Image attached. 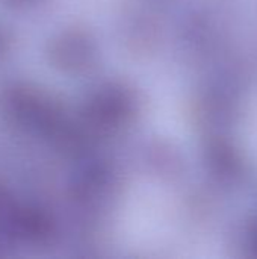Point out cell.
Here are the masks:
<instances>
[{
	"mask_svg": "<svg viewBox=\"0 0 257 259\" xmlns=\"http://www.w3.org/2000/svg\"><path fill=\"white\" fill-rule=\"evenodd\" d=\"M0 111L21 127L44 129L52 120V108L33 88L9 85L0 93Z\"/></svg>",
	"mask_w": 257,
	"mask_h": 259,
	"instance_id": "obj_1",
	"label": "cell"
},
{
	"mask_svg": "<svg viewBox=\"0 0 257 259\" xmlns=\"http://www.w3.org/2000/svg\"><path fill=\"white\" fill-rule=\"evenodd\" d=\"M14 209H15V206L9 197V193L3 187H0V225H5L8 228V222H9Z\"/></svg>",
	"mask_w": 257,
	"mask_h": 259,
	"instance_id": "obj_2",
	"label": "cell"
},
{
	"mask_svg": "<svg viewBox=\"0 0 257 259\" xmlns=\"http://www.w3.org/2000/svg\"><path fill=\"white\" fill-rule=\"evenodd\" d=\"M35 0H0L2 5L5 6H14V8H21V6H26L29 3H32Z\"/></svg>",
	"mask_w": 257,
	"mask_h": 259,
	"instance_id": "obj_3",
	"label": "cell"
},
{
	"mask_svg": "<svg viewBox=\"0 0 257 259\" xmlns=\"http://www.w3.org/2000/svg\"><path fill=\"white\" fill-rule=\"evenodd\" d=\"M2 44H3V41H2V38H0V50H2Z\"/></svg>",
	"mask_w": 257,
	"mask_h": 259,
	"instance_id": "obj_4",
	"label": "cell"
}]
</instances>
